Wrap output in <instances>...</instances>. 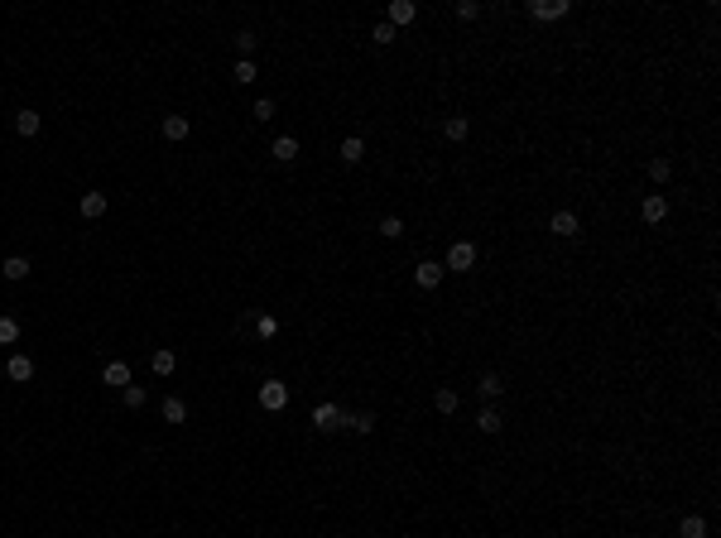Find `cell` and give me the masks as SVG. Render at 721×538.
<instances>
[{"mask_svg": "<svg viewBox=\"0 0 721 538\" xmlns=\"http://www.w3.org/2000/svg\"><path fill=\"white\" fill-rule=\"evenodd\" d=\"M149 365H154V375H174V365H178V356H174L169 346H159V351L149 356Z\"/></svg>", "mask_w": 721, "mask_h": 538, "instance_id": "16", "label": "cell"}, {"mask_svg": "<svg viewBox=\"0 0 721 538\" xmlns=\"http://www.w3.org/2000/svg\"><path fill=\"white\" fill-rule=\"evenodd\" d=\"M346 423H351V432H375V414H346Z\"/></svg>", "mask_w": 721, "mask_h": 538, "instance_id": "22", "label": "cell"}, {"mask_svg": "<svg viewBox=\"0 0 721 538\" xmlns=\"http://www.w3.org/2000/svg\"><path fill=\"white\" fill-rule=\"evenodd\" d=\"M77 212L87 216V221H97L106 212V193H82V202H77Z\"/></svg>", "mask_w": 721, "mask_h": 538, "instance_id": "13", "label": "cell"}, {"mask_svg": "<svg viewBox=\"0 0 721 538\" xmlns=\"http://www.w3.org/2000/svg\"><path fill=\"white\" fill-rule=\"evenodd\" d=\"M5 375H10V380H19V385H24V380H34V361H29V356H10Z\"/></svg>", "mask_w": 721, "mask_h": 538, "instance_id": "12", "label": "cell"}, {"mask_svg": "<svg viewBox=\"0 0 721 538\" xmlns=\"http://www.w3.org/2000/svg\"><path fill=\"white\" fill-rule=\"evenodd\" d=\"M639 216H644L649 226H659V221L668 216V198H664V193H649V198L639 202Z\"/></svg>", "mask_w": 721, "mask_h": 538, "instance_id": "5", "label": "cell"}, {"mask_svg": "<svg viewBox=\"0 0 721 538\" xmlns=\"http://www.w3.org/2000/svg\"><path fill=\"white\" fill-rule=\"evenodd\" d=\"M442 274H447L442 265H433V260H418V269H413V284H418V289H438V284H442Z\"/></svg>", "mask_w": 721, "mask_h": 538, "instance_id": "6", "label": "cell"}, {"mask_svg": "<svg viewBox=\"0 0 721 538\" xmlns=\"http://www.w3.org/2000/svg\"><path fill=\"white\" fill-rule=\"evenodd\" d=\"M0 274H5L10 284H19V279H29V260H24V255H10V260L0 265Z\"/></svg>", "mask_w": 721, "mask_h": 538, "instance_id": "11", "label": "cell"}, {"mask_svg": "<svg viewBox=\"0 0 721 538\" xmlns=\"http://www.w3.org/2000/svg\"><path fill=\"white\" fill-rule=\"evenodd\" d=\"M678 538H707V519H697V515H688V519L678 524Z\"/></svg>", "mask_w": 721, "mask_h": 538, "instance_id": "19", "label": "cell"}, {"mask_svg": "<svg viewBox=\"0 0 721 538\" xmlns=\"http://www.w3.org/2000/svg\"><path fill=\"white\" fill-rule=\"evenodd\" d=\"M548 231H553V236H577V212H553Z\"/></svg>", "mask_w": 721, "mask_h": 538, "instance_id": "14", "label": "cell"}, {"mask_svg": "<svg viewBox=\"0 0 721 538\" xmlns=\"http://www.w3.org/2000/svg\"><path fill=\"white\" fill-rule=\"evenodd\" d=\"M467 130H471V125H467V115H447V125H442V135H447V140H467Z\"/></svg>", "mask_w": 721, "mask_h": 538, "instance_id": "21", "label": "cell"}, {"mask_svg": "<svg viewBox=\"0 0 721 538\" xmlns=\"http://www.w3.org/2000/svg\"><path fill=\"white\" fill-rule=\"evenodd\" d=\"M476 15H481L476 0H462V5H457V19H476Z\"/></svg>", "mask_w": 721, "mask_h": 538, "instance_id": "33", "label": "cell"}, {"mask_svg": "<svg viewBox=\"0 0 721 538\" xmlns=\"http://www.w3.org/2000/svg\"><path fill=\"white\" fill-rule=\"evenodd\" d=\"M341 159H346V164H361V159H366V140H361V135H346V140H341Z\"/></svg>", "mask_w": 721, "mask_h": 538, "instance_id": "15", "label": "cell"}, {"mask_svg": "<svg viewBox=\"0 0 721 538\" xmlns=\"http://www.w3.org/2000/svg\"><path fill=\"white\" fill-rule=\"evenodd\" d=\"M380 231H385L390 240H400V236H404V221H400V216H385V221H380Z\"/></svg>", "mask_w": 721, "mask_h": 538, "instance_id": "32", "label": "cell"}, {"mask_svg": "<svg viewBox=\"0 0 721 538\" xmlns=\"http://www.w3.org/2000/svg\"><path fill=\"white\" fill-rule=\"evenodd\" d=\"M255 399H260V409H270V414H279V409L289 404V385H284V380H265Z\"/></svg>", "mask_w": 721, "mask_h": 538, "instance_id": "1", "label": "cell"}, {"mask_svg": "<svg viewBox=\"0 0 721 538\" xmlns=\"http://www.w3.org/2000/svg\"><path fill=\"white\" fill-rule=\"evenodd\" d=\"M19 341V323L15 318H0V346H15Z\"/></svg>", "mask_w": 721, "mask_h": 538, "instance_id": "24", "label": "cell"}, {"mask_svg": "<svg viewBox=\"0 0 721 538\" xmlns=\"http://www.w3.org/2000/svg\"><path fill=\"white\" fill-rule=\"evenodd\" d=\"M476 428H481V432H500V414H496V409H481Z\"/></svg>", "mask_w": 721, "mask_h": 538, "instance_id": "29", "label": "cell"}, {"mask_svg": "<svg viewBox=\"0 0 721 538\" xmlns=\"http://www.w3.org/2000/svg\"><path fill=\"white\" fill-rule=\"evenodd\" d=\"M457 404H462L457 390H438V394H433V409H438V414H457Z\"/></svg>", "mask_w": 721, "mask_h": 538, "instance_id": "20", "label": "cell"}, {"mask_svg": "<svg viewBox=\"0 0 721 538\" xmlns=\"http://www.w3.org/2000/svg\"><path fill=\"white\" fill-rule=\"evenodd\" d=\"M341 423H346V414H341L337 404H317V409H312V428L317 432H337Z\"/></svg>", "mask_w": 721, "mask_h": 538, "instance_id": "3", "label": "cell"}, {"mask_svg": "<svg viewBox=\"0 0 721 538\" xmlns=\"http://www.w3.org/2000/svg\"><path fill=\"white\" fill-rule=\"evenodd\" d=\"M102 385H115V390H125V385H130V365H125V361H111V365L102 370Z\"/></svg>", "mask_w": 721, "mask_h": 538, "instance_id": "9", "label": "cell"}, {"mask_svg": "<svg viewBox=\"0 0 721 538\" xmlns=\"http://www.w3.org/2000/svg\"><path fill=\"white\" fill-rule=\"evenodd\" d=\"M39 125H44V120H39V111H15V130H19L24 140H34V135H39Z\"/></svg>", "mask_w": 721, "mask_h": 538, "instance_id": "10", "label": "cell"}, {"mask_svg": "<svg viewBox=\"0 0 721 538\" xmlns=\"http://www.w3.org/2000/svg\"><path fill=\"white\" fill-rule=\"evenodd\" d=\"M231 77H236L241 87H245V82H255V63H250V58H241V63L231 68Z\"/></svg>", "mask_w": 721, "mask_h": 538, "instance_id": "26", "label": "cell"}, {"mask_svg": "<svg viewBox=\"0 0 721 538\" xmlns=\"http://www.w3.org/2000/svg\"><path fill=\"white\" fill-rule=\"evenodd\" d=\"M524 15H529V19H563V15H568V0H529Z\"/></svg>", "mask_w": 721, "mask_h": 538, "instance_id": "4", "label": "cell"}, {"mask_svg": "<svg viewBox=\"0 0 721 538\" xmlns=\"http://www.w3.org/2000/svg\"><path fill=\"white\" fill-rule=\"evenodd\" d=\"M476 390H481V399H500V390H505V385H500V375H481V385H476Z\"/></svg>", "mask_w": 721, "mask_h": 538, "instance_id": "23", "label": "cell"}, {"mask_svg": "<svg viewBox=\"0 0 721 538\" xmlns=\"http://www.w3.org/2000/svg\"><path fill=\"white\" fill-rule=\"evenodd\" d=\"M255 332H260L265 341H270V336H279V318H274V313H265V318H255Z\"/></svg>", "mask_w": 721, "mask_h": 538, "instance_id": "25", "label": "cell"}, {"mask_svg": "<svg viewBox=\"0 0 721 538\" xmlns=\"http://www.w3.org/2000/svg\"><path fill=\"white\" fill-rule=\"evenodd\" d=\"M413 15H418V10H413V0H395V5H390V24H395V29H400V24H409Z\"/></svg>", "mask_w": 721, "mask_h": 538, "instance_id": "18", "label": "cell"}, {"mask_svg": "<svg viewBox=\"0 0 721 538\" xmlns=\"http://www.w3.org/2000/svg\"><path fill=\"white\" fill-rule=\"evenodd\" d=\"M371 39H375V44H395V24H390V19H380V24H375V34H371Z\"/></svg>", "mask_w": 721, "mask_h": 538, "instance_id": "30", "label": "cell"}, {"mask_svg": "<svg viewBox=\"0 0 721 538\" xmlns=\"http://www.w3.org/2000/svg\"><path fill=\"white\" fill-rule=\"evenodd\" d=\"M120 394H125V404H130V409H144V399H149V394H144V385H125Z\"/></svg>", "mask_w": 721, "mask_h": 538, "instance_id": "28", "label": "cell"}, {"mask_svg": "<svg viewBox=\"0 0 721 538\" xmlns=\"http://www.w3.org/2000/svg\"><path fill=\"white\" fill-rule=\"evenodd\" d=\"M471 265H476V245H471V240H452L442 269H457V274H462V269H471Z\"/></svg>", "mask_w": 721, "mask_h": 538, "instance_id": "2", "label": "cell"}, {"mask_svg": "<svg viewBox=\"0 0 721 538\" xmlns=\"http://www.w3.org/2000/svg\"><path fill=\"white\" fill-rule=\"evenodd\" d=\"M255 120H274V102H255Z\"/></svg>", "mask_w": 721, "mask_h": 538, "instance_id": "34", "label": "cell"}, {"mask_svg": "<svg viewBox=\"0 0 721 538\" xmlns=\"http://www.w3.org/2000/svg\"><path fill=\"white\" fill-rule=\"evenodd\" d=\"M270 159H279V164H294V159H299V140H294V135H279V140L270 144Z\"/></svg>", "mask_w": 721, "mask_h": 538, "instance_id": "7", "label": "cell"}, {"mask_svg": "<svg viewBox=\"0 0 721 538\" xmlns=\"http://www.w3.org/2000/svg\"><path fill=\"white\" fill-rule=\"evenodd\" d=\"M255 44H260V39H255V34H250V29H241V34H236V48H241V53H245V58H250V53H255Z\"/></svg>", "mask_w": 721, "mask_h": 538, "instance_id": "31", "label": "cell"}, {"mask_svg": "<svg viewBox=\"0 0 721 538\" xmlns=\"http://www.w3.org/2000/svg\"><path fill=\"white\" fill-rule=\"evenodd\" d=\"M188 135H193L188 115H164V140H188Z\"/></svg>", "mask_w": 721, "mask_h": 538, "instance_id": "8", "label": "cell"}, {"mask_svg": "<svg viewBox=\"0 0 721 538\" xmlns=\"http://www.w3.org/2000/svg\"><path fill=\"white\" fill-rule=\"evenodd\" d=\"M159 414H164V423H183V419H188V404H183V399H164Z\"/></svg>", "mask_w": 721, "mask_h": 538, "instance_id": "17", "label": "cell"}, {"mask_svg": "<svg viewBox=\"0 0 721 538\" xmlns=\"http://www.w3.org/2000/svg\"><path fill=\"white\" fill-rule=\"evenodd\" d=\"M668 173H673L668 159H649V178H654V183H668Z\"/></svg>", "mask_w": 721, "mask_h": 538, "instance_id": "27", "label": "cell"}]
</instances>
